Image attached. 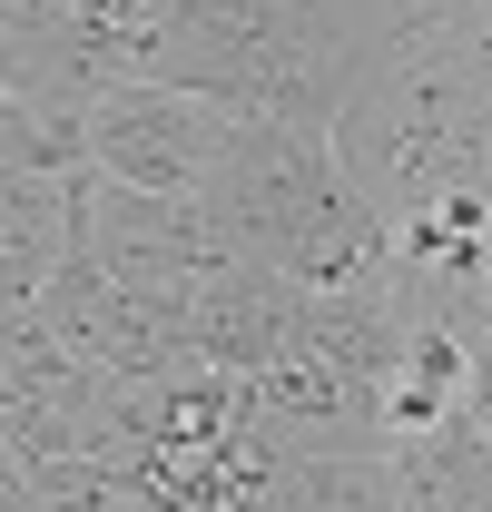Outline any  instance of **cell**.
<instances>
[{"label":"cell","instance_id":"cell-1","mask_svg":"<svg viewBox=\"0 0 492 512\" xmlns=\"http://www.w3.org/2000/svg\"><path fill=\"white\" fill-rule=\"evenodd\" d=\"M237 109L168 89V79H109L69 109V168L109 178V188H148V197H197V178L217 168Z\"/></svg>","mask_w":492,"mask_h":512},{"label":"cell","instance_id":"cell-2","mask_svg":"<svg viewBox=\"0 0 492 512\" xmlns=\"http://www.w3.org/2000/svg\"><path fill=\"white\" fill-rule=\"evenodd\" d=\"M69 217H79V168H10L0 158V316H20L40 296V276L69 247Z\"/></svg>","mask_w":492,"mask_h":512},{"label":"cell","instance_id":"cell-3","mask_svg":"<svg viewBox=\"0 0 492 512\" xmlns=\"http://www.w3.org/2000/svg\"><path fill=\"white\" fill-rule=\"evenodd\" d=\"M483 434H492V414H483Z\"/></svg>","mask_w":492,"mask_h":512}]
</instances>
